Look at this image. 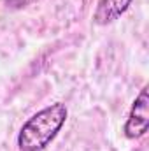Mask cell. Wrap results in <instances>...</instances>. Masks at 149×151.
<instances>
[{
    "label": "cell",
    "instance_id": "6da1fadb",
    "mask_svg": "<svg viewBox=\"0 0 149 151\" xmlns=\"http://www.w3.org/2000/svg\"><path fill=\"white\" fill-rule=\"evenodd\" d=\"M67 119V107L62 102L51 104L35 113L25 121L18 135V146L21 151L44 150L62 130Z\"/></svg>",
    "mask_w": 149,
    "mask_h": 151
},
{
    "label": "cell",
    "instance_id": "7a4b0ae2",
    "mask_svg": "<svg viewBox=\"0 0 149 151\" xmlns=\"http://www.w3.org/2000/svg\"><path fill=\"white\" fill-rule=\"evenodd\" d=\"M149 127V97L148 88H142L139 97L135 99L130 116L125 123V135L128 139H137L142 137L148 132Z\"/></svg>",
    "mask_w": 149,
    "mask_h": 151
},
{
    "label": "cell",
    "instance_id": "3957f363",
    "mask_svg": "<svg viewBox=\"0 0 149 151\" xmlns=\"http://www.w3.org/2000/svg\"><path fill=\"white\" fill-rule=\"evenodd\" d=\"M130 4L132 0H98L93 19L97 25H109L130 7Z\"/></svg>",
    "mask_w": 149,
    "mask_h": 151
}]
</instances>
